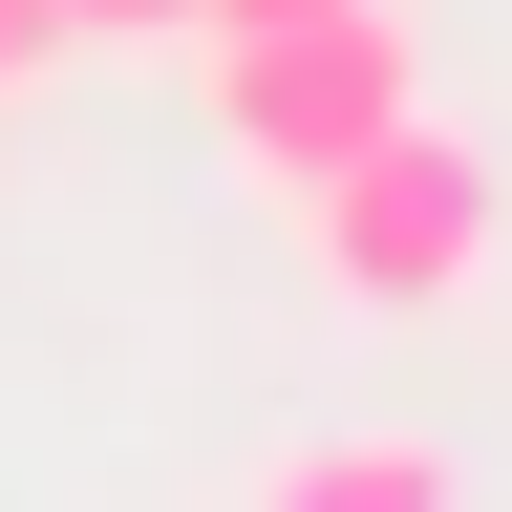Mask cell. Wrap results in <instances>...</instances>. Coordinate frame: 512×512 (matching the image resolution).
I'll list each match as a JSON object with an SVG mask.
<instances>
[{"instance_id": "cell-1", "label": "cell", "mask_w": 512, "mask_h": 512, "mask_svg": "<svg viewBox=\"0 0 512 512\" xmlns=\"http://www.w3.org/2000/svg\"><path fill=\"white\" fill-rule=\"evenodd\" d=\"M299 235H320V278H342L363 320H448V299H491V256H512V171L448 107H406L363 171L299 192Z\"/></svg>"}, {"instance_id": "cell-2", "label": "cell", "mask_w": 512, "mask_h": 512, "mask_svg": "<svg viewBox=\"0 0 512 512\" xmlns=\"http://www.w3.org/2000/svg\"><path fill=\"white\" fill-rule=\"evenodd\" d=\"M192 86H214V150L256 192H320V171H363L384 128L427 107V43L384 22V0H342V22H256V43H192Z\"/></svg>"}, {"instance_id": "cell-3", "label": "cell", "mask_w": 512, "mask_h": 512, "mask_svg": "<svg viewBox=\"0 0 512 512\" xmlns=\"http://www.w3.org/2000/svg\"><path fill=\"white\" fill-rule=\"evenodd\" d=\"M235 512H470V470H448L427 427H299Z\"/></svg>"}, {"instance_id": "cell-4", "label": "cell", "mask_w": 512, "mask_h": 512, "mask_svg": "<svg viewBox=\"0 0 512 512\" xmlns=\"http://www.w3.org/2000/svg\"><path fill=\"white\" fill-rule=\"evenodd\" d=\"M64 43H192V0H64Z\"/></svg>"}, {"instance_id": "cell-5", "label": "cell", "mask_w": 512, "mask_h": 512, "mask_svg": "<svg viewBox=\"0 0 512 512\" xmlns=\"http://www.w3.org/2000/svg\"><path fill=\"white\" fill-rule=\"evenodd\" d=\"M64 64V0H0V86H43Z\"/></svg>"}, {"instance_id": "cell-6", "label": "cell", "mask_w": 512, "mask_h": 512, "mask_svg": "<svg viewBox=\"0 0 512 512\" xmlns=\"http://www.w3.org/2000/svg\"><path fill=\"white\" fill-rule=\"evenodd\" d=\"M256 22H342V0H192V43H256Z\"/></svg>"}]
</instances>
